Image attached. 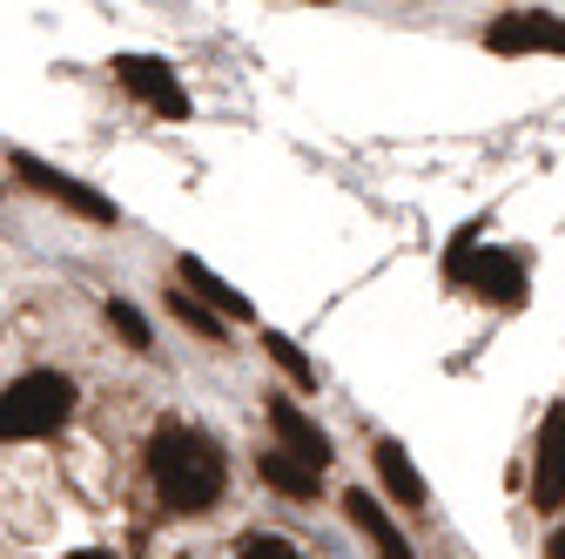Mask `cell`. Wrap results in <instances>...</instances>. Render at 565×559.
Masks as SVG:
<instances>
[{
  "label": "cell",
  "instance_id": "6da1fadb",
  "mask_svg": "<svg viewBox=\"0 0 565 559\" xmlns=\"http://www.w3.org/2000/svg\"><path fill=\"white\" fill-rule=\"evenodd\" d=\"M149 472H156V493L175 513H209V506L223 499V478H230L216 439H202L189 425H169V432L149 439Z\"/></svg>",
  "mask_w": 565,
  "mask_h": 559
},
{
  "label": "cell",
  "instance_id": "7a4b0ae2",
  "mask_svg": "<svg viewBox=\"0 0 565 559\" xmlns=\"http://www.w3.org/2000/svg\"><path fill=\"white\" fill-rule=\"evenodd\" d=\"M67 411H75V384L61 371H28L0 391V445L14 439H47L67 425Z\"/></svg>",
  "mask_w": 565,
  "mask_h": 559
},
{
  "label": "cell",
  "instance_id": "3957f363",
  "mask_svg": "<svg viewBox=\"0 0 565 559\" xmlns=\"http://www.w3.org/2000/svg\"><path fill=\"white\" fill-rule=\"evenodd\" d=\"M14 176H21L34 196H54L61 209H75V217H88V223H115V202H108V196H95L88 182L61 176V169H47V162H41V156H28V149L14 156Z\"/></svg>",
  "mask_w": 565,
  "mask_h": 559
},
{
  "label": "cell",
  "instance_id": "277c9868",
  "mask_svg": "<svg viewBox=\"0 0 565 559\" xmlns=\"http://www.w3.org/2000/svg\"><path fill=\"white\" fill-rule=\"evenodd\" d=\"M115 75H121L128 95H141L156 115H169V122L189 115V95H182V82H175V67H169V61H156V54H121V61H115Z\"/></svg>",
  "mask_w": 565,
  "mask_h": 559
},
{
  "label": "cell",
  "instance_id": "5b68a950",
  "mask_svg": "<svg viewBox=\"0 0 565 559\" xmlns=\"http://www.w3.org/2000/svg\"><path fill=\"white\" fill-rule=\"evenodd\" d=\"M558 506H565V404L545 411L532 452V513H558Z\"/></svg>",
  "mask_w": 565,
  "mask_h": 559
},
{
  "label": "cell",
  "instance_id": "8992f818",
  "mask_svg": "<svg viewBox=\"0 0 565 559\" xmlns=\"http://www.w3.org/2000/svg\"><path fill=\"white\" fill-rule=\"evenodd\" d=\"M491 54H565V21L558 14H505L484 34Z\"/></svg>",
  "mask_w": 565,
  "mask_h": 559
},
{
  "label": "cell",
  "instance_id": "52a82bcc",
  "mask_svg": "<svg viewBox=\"0 0 565 559\" xmlns=\"http://www.w3.org/2000/svg\"><path fill=\"white\" fill-rule=\"evenodd\" d=\"M465 284H471L478 297H491V304H519V297H525V263H519L512 250H478L471 270H465Z\"/></svg>",
  "mask_w": 565,
  "mask_h": 559
},
{
  "label": "cell",
  "instance_id": "ba28073f",
  "mask_svg": "<svg viewBox=\"0 0 565 559\" xmlns=\"http://www.w3.org/2000/svg\"><path fill=\"white\" fill-rule=\"evenodd\" d=\"M269 425H276V439H282V452H297L303 465H330V439H323V425L317 418H303L290 398H269Z\"/></svg>",
  "mask_w": 565,
  "mask_h": 559
},
{
  "label": "cell",
  "instance_id": "9c48e42d",
  "mask_svg": "<svg viewBox=\"0 0 565 559\" xmlns=\"http://www.w3.org/2000/svg\"><path fill=\"white\" fill-rule=\"evenodd\" d=\"M343 506H350V519H358V532H364V539L377 546V559H411V539H404V532L391 526V513H384V506H377L371 493H350Z\"/></svg>",
  "mask_w": 565,
  "mask_h": 559
},
{
  "label": "cell",
  "instance_id": "30bf717a",
  "mask_svg": "<svg viewBox=\"0 0 565 559\" xmlns=\"http://www.w3.org/2000/svg\"><path fill=\"white\" fill-rule=\"evenodd\" d=\"M256 472H263V485L269 493H282V499H317V465H303L297 452H263L256 458Z\"/></svg>",
  "mask_w": 565,
  "mask_h": 559
},
{
  "label": "cell",
  "instance_id": "8fae6325",
  "mask_svg": "<svg viewBox=\"0 0 565 559\" xmlns=\"http://www.w3.org/2000/svg\"><path fill=\"white\" fill-rule=\"evenodd\" d=\"M377 472H384L397 506H424V478H417V465H411V452L397 439H377Z\"/></svg>",
  "mask_w": 565,
  "mask_h": 559
},
{
  "label": "cell",
  "instance_id": "7c38bea8",
  "mask_svg": "<svg viewBox=\"0 0 565 559\" xmlns=\"http://www.w3.org/2000/svg\"><path fill=\"white\" fill-rule=\"evenodd\" d=\"M182 284H189V291H202L209 304H216V310L230 317V324H243V317H249V297H243V291H230L223 276H209V270H202L195 256H182Z\"/></svg>",
  "mask_w": 565,
  "mask_h": 559
},
{
  "label": "cell",
  "instance_id": "4fadbf2b",
  "mask_svg": "<svg viewBox=\"0 0 565 559\" xmlns=\"http://www.w3.org/2000/svg\"><path fill=\"white\" fill-rule=\"evenodd\" d=\"M169 310H175V317H182V324H189V330H202V337H209V344H223V324H230V317H223V310H202V304H195V297H182V291H175V297H169Z\"/></svg>",
  "mask_w": 565,
  "mask_h": 559
},
{
  "label": "cell",
  "instance_id": "5bb4252c",
  "mask_svg": "<svg viewBox=\"0 0 565 559\" xmlns=\"http://www.w3.org/2000/svg\"><path fill=\"white\" fill-rule=\"evenodd\" d=\"M263 344H269V358H276L282 371H290L297 384H317V365H310V358H303V351H297V344H290V337H282V330H269Z\"/></svg>",
  "mask_w": 565,
  "mask_h": 559
},
{
  "label": "cell",
  "instance_id": "9a60e30c",
  "mask_svg": "<svg viewBox=\"0 0 565 559\" xmlns=\"http://www.w3.org/2000/svg\"><path fill=\"white\" fill-rule=\"evenodd\" d=\"M108 324L121 330V344H128V351H149V344H156V337H149V324H141V310H128L121 297H108Z\"/></svg>",
  "mask_w": 565,
  "mask_h": 559
},
{
  "label": "cell",
  "instance_id": "2e32d148",
  "mask_svg": "<svg viewBox=\"0 0 565 559\" xmlns=\"http://www.w3.org/2000/svg\"><path fill=\"white\" fill-rule=\"evenodd\" d=\"M236 559H303V552H297L290 539H269V532H263V539H243Z\"/></svg>",
  "mask_w": 565,
  "mask_h": 559
},
{
  "label": "cell",
  "instance_id": "e0dca14e",
  "mask_svg": "<svg viewBox=\"0 0 565 559\" xmlns=\"http://www.w3.org/2000/svg\"><path fill=\"white\" fill-rule=\"evenodd\" d=\"M545 559H565V526L552 532V546H545Z\"/></svg>",
  "mask_w": 565,
  "mask_h": 559
},
{
  "label": "cell",
  "instance_id": "ac0fdd59",
  "mask_svg": "<svg viewBox=\"0 0 565 559\" xmlns=\"http://www.w3.org/2000/svg\"><path fill=\"white\" fill-rule=\"evenodd\" d=\"M75 559H108V552H95V546H88V552H75Z\"/></svg>",
  "mask_w": 565,
  "mask_h": 559
},
{
  "label": "cell",
  "instance_id": "d6986e66",
  "mask_svg": "<svg viewBox=\"0 0 565 559\" xmlns=\"http://www.w3.org/2000/svg\"><path fill=\"white\" fill-rule=\"evenodd\" d=\"M317 8H323V0H317Z\"/></svg>",
  "mask_w": 565,
  "mask_h": 559
}]
</instances>
